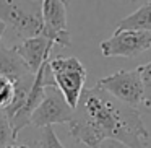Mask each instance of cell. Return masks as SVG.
I'll list each match as a JSON object with an SVG mask.
<instances>
[{
    "label": "cell",
    "instance_id": "obj_14",
    "mask_svg": "<svg viewBox=\"0 0 151 148\" xmlns=\"http://www.w3.org/2000/svg\"><path fill=\"white\" fill-rule=\"evenodd\" d=\"M140 72L141 82H143V90H145V106L151 108V60L143 65L137 67Z\"/></svg>",
    "mask_w": 151,
    "mask_h": 148
},
{
    "label": "cell",
    "instance_id": "obj_3",
    "mask_svg": "<svg viewBox=\"0 0 151 148\" xmlns=\"http://www.w3.org/2000/svg\"><path fill=\"white\" fill-rule=\"evenodd\" d=\"M49 67L55 85L63 93L72 108H76L86 82V69L76 57H54L49 60Z\"/></svg>",
    "mask_w": 151,
    "mask_h": 148
},
{
    "label": "cell",
    "instance_id": "obj_8",
    "mask_svg": "<svg viewBox=\"0 0 151 148\" xmlns=\"http://www.w3.org/2000/svg\"><path fill=\"white\" fill-rule=\"evenodd\" d=\"M49 85H55V80H54L52 72H50L49 62H47V64H44V65L41 67V70L36 73L34 85H33V88H31V91H29V95H28L24 104L21 106L20 111H18L17 114L10 119L17 135L20 134L26 125L31 124V117H33L34 111L37 109V106L42 103L44 95H46V88Z\"/></svg>",
    "mask_w": 151,
    "mask_h": 148
},
{
    "label": "cell",
    "instance_id": "obj_15",
    "mask_svg": "<svg viewBox=\"0 0 151 148\" xmlns=\"http://www.w3.org/2000/svg\"><path fill=\"white\" fill-rule=\"evenodd\" d=\"M101 148H130V147H127V145H124V143H119V142H115V140H106L104 143L101 145Z\"/></svg>",
    "mask_w": 151,
    "mask_h": 148
},
{
    "label": "cell",
    "instance_id": "obj_19",
    "mask_svg": "<svg viewBox=\"0 0 151 148\" xmlns=\"http://www.w3.org/2000/svg\"><path fill=\"white\" fill-rule=\"evenodd\" d=\"M132 2H135V0H132Z\"/></svg>",
    "mask_w": 151,
    "mask_h": 148
},
{
    "label": "cell",
    "instance_id": "obj_17",
    "mask_svg": "<svg viewBox=\"0 0 151 148\" xmlns=\"http://www.w3.org/2000/svg\"><path fill=\"white\" fill-rule=\"evenodd\" d=\"M12 148H31V147H28V145H20V143H17V145H13Z\"/></svg>",
    "mask_w": 151,
    "mask_h": 148
},
{
    "label": "cell",
    "instance_id": "obj_12",
    "mask_svg": "<svg viewBox=\"0 0 151 148\" xmlns=\"http://www.w3.org/2000/svg\"><path fill=\"white\" fill-rule=\"evenodd\" d=\"M15 99V85L12 80L0 75V109H7Z\"/></svg>",
    "mask_w": 151,
    "mask_h": 148
},
{
    "label": "cell",
    "instance_id": "obj_10",
    "mask_svg": "<svg viewBox=\"0 0 151 148\" xmlns=\"http://www.w3.org/2000/svg\"><path fill=\"white\" fill-rule=\"evenodd\" d=\"M115 30H138V31H150L151 33V0L143 4L138 10L132 15L120 20Z\"/></svg>",
    "mask_w": 151,
    "mask_h": 148
},
{
    "label": "cell",
    "instance_id": "obj_11",
    "mask_svg": "<svg viewBox=\"0 0 151 148\" xmlns=\"http://www.w3.org/2000/svg\"><path fill=\"white\" fill-rule=\"evenodd\" d=\"M17 138L18 135L15 134L10 117L4 109H0V148H10L17 145Z\"/></svg>",
    "mask_w": 151,
    "mask_h": 148
},
{
    "label": "cell",
    "instance_id": "obj_2",
    "mask_svg": "<svg viewBox=\"0 0 151 148\" xmlns=\"http://www.w3.org/2000/svg\"><path fill=\"white\" fill-rule=\"evenodd\" d=\"M0 23L18 38L42 34V0H0Z\"/></svg>",
    "mask_w": 151,
    "mask_h": 148
},
{
    "label": "cell",
    "instance_id": "obj_9",
    "mask_svg": "<svg viewBox=\"0 0 151 148\" xmlns=\"http://www.w3.org/2000/svg\"><path fill=\"white\" fill-rule=\"evenodd\" d=\"M54 46H55V43L52 39L39 34V36L23 39L20 44L13 46V49L24 60V64L29 67L31 72L37 73L44 64L49 62V57H50Z\"/></svg>",
    "mask_w": 151,
    "mask_h": 148
},
{
    "label": "cell",
    "instance_id": "obj_20",
    "mask_svg": "<svg viewBox=\"0 0 151 148\" xmlns=\"http://www.w3.org/2000/svg\"><path fill=\"white\" fill-rule=\"evenodd\" d=\"M10 148H12V147H10Z\"/></svg>",
    "mask_w": 151,
    "mask_h": 148
},
{
    "label": "cell",
    "instance_id": "obj_16",
    "mask_svg": "<svg viewBox=\"0 0 151 148\" xmlns=\"http://www.w3.org/2000/svg\"><path fill=\"white\" fill-rule=\"evenodd\" d=\"M5 30H7V26H5L4 23H0V39H2V36H4V33H5Z\"/></svg>",
    "mask_w": 151,
    "mask_h": 148
},
{
    "label": "cell",
    "instance_id": "obj_18",
    "mask_svg": "<svg viewBox=\"0 0 151 148\" xmlns=\"http://www.w3.org/2000/svg\"><path fill=\"white\" fill-rule=\"evenodd\" d=\"M31 148H37V145H36V143H34V145H33V147H31Z\"/></svg>",
    "mask_w": 151,
    "mask_h": 148
},
{
    "label": "cell",
    "instance_id": "obj_4",
    "mask_svg": "<svg viewBox=\"0 0 151 148\" xmlns=\"http://www.w3.org/2000/svg\"><path fill=\"white\" fill-rule=\"evenodd\" d=\"M98 85L111 93L114 98L132 108L145 104V90L138 69L135 70H119L98 80Z\"/></svg>",
    "mask_w": 151,
    "mask_h": 148
},
{
    "label": "cell",
    "instance_id": "obj_13",
    "mask_svg": "<svg viewBox=\"0 0 151 148\" xmlns=\"http://www.w3.org/2000/svg\"><path fill=\"white\" fill-rule=\"evenodd\" d=\"M36 145H37V148H65L62 145V142L59 140L57 134L54 132L52 125L41 129V135Z\"/></svg>",
    "mask_w": 151,
    "mask_h": 148
},
{
    "label": "cell",
    "instance_id": "obj_7",
    "mask_svg": "<svg viewBox=\"0 0 151 148\" xmlns=\"http://www.w3.org/2000/svg\"><path fill=\"white\" fill-rule=\"evenodd\" d=\"M67 8L68 0H42V36L49 38L55 46L70 47V31L67 26Z\"/></svg>",
    "mask_w": 151,
    "mask_h": 148
},
{
    "label": "cell",
    "instance_id": "obj_1",
    "mask_svg": "<svg viewBox=\"0 0 151 148\" xmlns=\"http://www.w3.org/2000/svg\"><path fill=\"white\" fill-rule=\"evenodd\" d=\"M68 132L76 143L86 148H101L106 140L130 148H148L150 143V132L140 111L119 101L98 83L83 90Z\"/></svg>",
    "mask_w": 151,
    "mask_h": 148
},
{
    "label": "cell",
    "instance_id": "obj_6",
    "mask_svg": "<svg viewBox=\"0 0 151 148\" xmlns=\"http://www.w3.org/2000/svg\"><path fill=\"white\" fill-rule=\"evenodd\" d=\"M104 57H127L133 59L151 49V33L138 30H115L109 39L101 43Z\"/></svg>",
    "mask_w": 151,
    "mask_h": 148
},
{
    "label": "cell",
    "instance_id": "obj_5",
    "mask_svg": "<svg viewBox=\"0 0 151 148\" xmlns=\"http://www.w3.org/2000/svg\"><path fill=\"white\" fill-rule=\"evenodd\" d=\"M75 108L68 104L63 93L57 88V85H49L46 88L44 99L31 117V125L37 129H44L54 124H70L73 119Z\"/></svg>",
    "mask_w": 151,
    "mask_h": 148
}]
</instances>
